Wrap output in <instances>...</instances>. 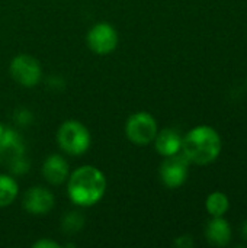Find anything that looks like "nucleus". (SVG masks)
Listing matches in <instances>:
<instances>
[{
    "label": "nucleus",
    "instance_id": "nucleus-1",
    "mask_svg": "<svg viewBox=\"0 0 247 248\" xmlns=\"http://www.w3.org/2000/svg\"><path fill=\"white\" fill-rule=\"evenodd\" d=\"M182 154L189 163L205 166L218 158L221 153V138L218 132L207 125L191 129L182 138Z\"/></svg>",
    "mask_w": 247,
    "mask_h": 248
},
{
    "label": "nucleus",
    "instance_id": "nucleus-2",
    "mask_svg": "<svg viewBox=\"0 0 247 248\" xmlns=\"http://www.w3.org/2000/svg\"><path fill=\"white\" fill-rule=\"evenodd\" d=\"M67 190L71 202L76 205L92 206L103 198L106 190V179L99 169L84 166L73 171L68 179Z\"/></svg>",
    "mask_w": 247,
    "mask_h": 248
},
{
    "label": "nucleus",
    "instance_id": "nucleus-3",
    "mask_svg": "<svg viewBox=\"0 0 247 248\" xmlns=\"http://www.w3.org/2000/svg\"><path fill=\"white\" fill-rule=\"evenodd\" d=\"M58 145L71 155H80L87 151L90 145V134L86 126L77 121L64 122L57 132Z\"/></svg>",
    "mask_w": 247,
    "mask_h": 248
},
{
    "label": "nucleus",
    "instance_id": "nucleus-4",
    "mask_svg": "<svg viewBox=\"0 0 247 248\" xmlns=\"http://www.w3.org/2000/svg\"><path fill=\"white\" fill-rule=\"evenodd\" d=\"M127 138L137 145H147L157 135L156 119L147 112H138L128 118L125 124Z\"/></svg>",
    "mask_w": 247,
    "mask_h": 248
},
{
    "label": "nucleus",
    "instance_id": "nucleus-5",
    "mask_svg": "<svg viewBox=\"0 0 247 248\" xmlns=\"http://www.w3.org/2000/svg\"><path fill=\"white\" fill-rule=\"evenodd\" d=\"M10 76L16 83L25 87H32L41 80V67L38 60L31 55H17L9 67Z\"/></svg>",
    "mask_w": 247,
    "mask_h": 248
},
{
    "label": "nucleus",
    "instance_id": "nucleus-6",
    "mask_svg": "<svg viewBox=\"0 0 247 248\" xmlns=\"http://www.w3.org/2000/svg\"><path fill=\"white\" fill-rule=\"evenodd\" d=\"M89 48L99 55L111 54L118 45V33L109 23H98L87 33Z\"/></svg>",
    "mask_w": 247,
    "mask_h": 248
},
{
    "label": "nucleus",
    "instance_id": "nucleus-7",
    "mask_svg": "<svg viewBox=\"0 0 247 248\" xmlns=\"http://www.w3.org/2000/svg\"><path fill=\"white\" fill-rule=\"evenodd\" d=\"M188 158L183 154L166 157L160 166V179L167 187H179L188 177Z\"/></svg>",
    "mask_w": 247,
    "mask_h": 248
},
{
    "label": "nucleus",
    "instance_id": "nucleus-8",
    "mask_svg": "<svg viewBox=\"0 0 247 248\" xmlns=\"http://www.w3.org/2000/svg\"><path fill=\"white\" fill-rule=\"evenodd\" d=\"M54 206V196L45 187H31L23 196V208L32 215H44Z\"/></svg>",
    "mask_w": 247,
    "mask_h": 248
},
{
    "label": "nucleus",
    "instance_id": "nucleus-9",
    "mask_svg": "<svg viewBox=\"0 0 247 248\" xmlns=\"http://www.w3.org/2000/svg\"><path fill=\"white\" fill-rule=\"evenodd\" d=\"M205 237L211 246L226 247L231 240L230 224L223 217H213L205 228Z\"/></svg>",
    "mask_w": 247,
    "mask_h": 248
},
{
    "label": "nucleus",
    "instance_id": "nucleus-10",
    "mask_svg": "<svg viewBox=\"0 0 247 248\" xmlns=\"http://www.w3.org/2000/svg\"><path fill=\"white\" fill-rule=\"evenodd\" d=\"M42 174L51 185H61L68 177V164L63 157L52 154L44 161Z\"/></svg>",
    "mask_w": 247,
    "mask_h": 248
},
{
    "label": "nucleus",
    "instance_id": "nucleus-11",
    "mask_svg": "<svg viewBox=\"0 0 247 248\" xmlns=\"http://www.w3.org/2000/svg\"><path fill=\"white\" fill-rule=\"evenodd\" d=\"M156 150L159 154H162L163 157H170L175 155L178 153H181L182 150V138L181 135L175 131V129H163L160 132H157L156 138Z\"/></svg>",
    "mask_w": 247,
    "mask_h": 248
},
{
    "label": "nucleus",
    "instance_id": "nucleus-12",
    "mask_svg": "<svg viewBox=\"0 0 247 248\" xmlns=\"http://www.w3.org/2000/svg\"><path fill=\"white\" fill-rule=\"evenodd\" d=\"M23 151H25V147L19 134L10 128H6L0 138V157L7 158L10 163L12 160L23 155Z\"/></svg>",
    "mask_w": 247,
    "mask_h": 248
},
{
    "label": "nucleus",
    "instance_id": "nucleus-13",
    "mask_svg": "<svg viewBox=\"0 0 247 248\" xmlns=\"http://www.w3.org/2000/svg\"><path fill=\"white\" fill-rule=\"evenodd\" d=\"M205 206L211 217H224L230 208V202L223 192H213L207 198Z\"/></svg>",
    "mask_w": 247,
    "mask_h": 248
},
{
    "label": "nucleus",
    "instance_id": "nucleus-14",
    "mask_svg": "<svg viewBox=\"0 0 247 248\" xmlns=\"http://www.w3.org/2000/svg\"><path fill=\"white\" fill-rule=\"evenodd\" d=\"M17 196V183L6 174H0V208L9 206Z\"/></svg>",
    "mask_w": 247,
    "mask_h": 248
},
{
    "label": "nucleus",
    "instance_id": "nucleus-15",
    "mask_svg": "<svg viewBox=\"0 0 247 248\" xmlns=\"http://www.w3.org/2000/svg\"><path fill=\"white\" fill-rule=\"evenodd\" d=\"M83 222H84V219L77 212H70L66 215V218L63 221V230L68 234H73L83 227Z\"/></svg>",
    "mask_w": 247,
    "mask_h": 248
},
{
    "label": "nucleus",
    "instance_id": "nucleus-16",
    "mask_svg": "<svg viewBox=\"0 0 247 248\" xmlns=\"http://www.w3.org/2000/svg\"><path fill=\"white\" fill-rule=\"evenodd\" d=\"M175 246L181 248H191L194 247V240L191 238V235H182L175 240Z\"/></svg>",
    "mask_w": 247,
    "mask_h": 248
},
{
    "label": "nucleus",
    "instance_id": "nucleus-17",
    "mask_svg": "<svg viewBox=\"0 0 247 248\" xmlns=\"http://www.w3.org/2000/svg\"><path fill=\"white\" fill-rule=\"evenodd\" d=\"M33 247H35V248H58L60 246H58L57 243H54V241H48V240H41V241L35 243V244H33Z\"/></svg>",
    "mask_w": 247,
    "mask_h": 248
},
{
    "label": "nucleus",
    "instance_id": "nucleus-18",
    "mask_svg": "<svg viewBox=\"0 0 247 248\" xmlns=\"http://www.w3.org/2000/svg\"><path fill=\"white\" fill-rule=\"evenodd\" d=\"M242 235H243L245 240H247V221H245L243 225H242Z\"/></svg>",
    "mask_w": 247,
    "mask_h": 248
},
{
    "label": "nucleus",
    "instance_id": "nucleus-19",
    "mask_svg": "<svg viewBox=\"0 0 247 248\" xmlns=\"http://www.w3.org/2000/svg\"><path fill=\"white\" fill-rule=\"evenodd\" d=\"M4 129H6V126H3V125L0 124V138H1V135H3V132H4Z\"/></svg>",
    "mask_w": 247,
    "mask_h": 248
}]
</instances>
